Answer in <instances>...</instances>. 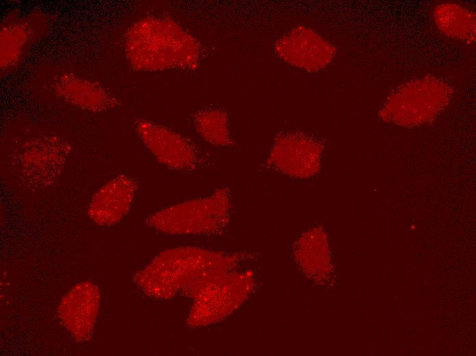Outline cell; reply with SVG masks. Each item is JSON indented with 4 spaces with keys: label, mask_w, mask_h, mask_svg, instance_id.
Wrapping results in <instances>:
<instances>
[{
    "label": "cell",
    "mask_w": 476,
    "mask_h": 356,
    "mask_svg": "<svg viewBox=\"0 0 476 356\" xmlns=\"http://www.w3.org/2000/svg\"><path fill=\"white\" fill-rule=\"evenodd\" d=\"M131 66L137 71L194 70L200 64L202 46L178 24L168 18L146 17L124 35Z\"/></svg>",
    "instance_id": "cell-1"
},
{
    "label": "cell",
    "mask_w": 476,
    "mask_h": 356,
    "mask_svg": "<svg viewBox=\"0 0 476 356\" xmlns=\"http://www.w3.org/2000/svg\"><path fill=\"white\" fill-rule=\"evenodd\" d=\"M453 93L449 84L434 77L411 80L391 93L380 111V116L401 126L427 123L448 105Z\"/></svg>",
    "instance_id": "cell-2"
},
{
    "label": "cell",
    "mask_w": 476,
    "mask_h": 356,
    "mask_svg": "<svg viewBox=\"0 0 476 356\" xmlns=\"http://www.w3.org/2000/svg\"><path fill=\"white\" fill-rule=\"evenodd\" d=\"M228 189L222 187L208 196L168 207L149 216L146 222L169 233H214L226 219L230 204Z\"/></svg>",
    "instance_id": "cell-3"
},
{
    "label": "cell",
    "mask_w": 476,
    "mask_h": 356,
    "mask_svg": "<svg viewBox=\"0 0 476 356\" xmlns=\"http://www.w3.org/2000/svg\"><path fill=\"white\" fill-rule=\"evenodd\" d=\"M133 124L146 147L169 168L195 172L216 166V160L209 150L182 134L144 118H137Z\"/></svg>",
    "instance_id": "cell-4"
},
{
    "label": "cell",
    "mask_w": 476,
    "mask_h": 356,
    "mask_svg": "<svg viewBox=\"0 0 476 356\" xmlns=\"http://www.w3.org/2000/svg\"><path fill=\"white\" fill-rule=\"evenodd\" d=\"M70 151V144L55 136L29 138L12 153L11 168L25 187L44 189L58 178Z\"/></svg>",
    "instance_id": "cell-5"
},
{
    "label": "cell",
    "mask_w": 476,
    "mask_h": 356,
    "mask_svg": "<svg viewBox=\"0 0 476 356\" xmlns=\"http://www.w3.org/2000/svg\"><path fill=\"white\" fill-rule=\"evenodd\" d=\"M276 54L300 69L316 72L334 59L336 48L313 29L302 25L293 28L275 44Z\"/></svg>",
    "instance_id": "cell-6"
},
{
    "label": "cell",
    "mask_w": 476,
    "mask_h": 356,
    "mask_svg": "<svg viewBox=\"0 0 476 356\" xmlns=\"http://www.w3.org/2000/svg\"><path fill=\"white\" fill-rule=\"evenodd\" d=\"M322 149L319 142L306 135H282L276 140L267 162L290 177L307 178L318 172Z\"/></svg>",
    "instance_id": "cell-7"
},
{
    "label": "cell",
    "mask_w": 476,
    "mask_h": 356,
    "mask_svg": "<svg viewBox=\"0 0 476 356\" xmlns=\"http://www.w3.org/2000/svg\"><path fill=\"white\" fill-rule=\"evenodd\" d=\"M100 303V293L90 282L75 285L61 300L58 316L64 326L78 342L92 338Z\"/></svg>",
    "instance_id": "cell-8"
},
{
    "label": "cell",
    "mask_w": 476,
    "mask_h": 356,
    "mask_svg": "<svg viewBox=\"0 0 476 356\" xmlns=\"http://www.w3.org/2000/svg\"><path fill=\"white\" fill-rule=\"evenodd\" d=\"M137 188L131 177L118 175L111 179L93 195L88 209L89 218L103 226L118 222L129 212Z\"/></svg>",
    "instance_id": "cell-9"
},
{
    "label": "cell",
    "mask_w": 476,
    "mask_h": 356,
    "mask_svg": "<svg viewBox=\"0 0 476 356\" xmlns=\"http://www.w3.org/2000/svg\"><path fill=\"white\" fill-rule=\"evenodd\" d=\"M55 94L70 105L100 112L122 105L121 101L98 83L66 72L57 75L53 79Z\"/></svg>",
    "instance_id": "cell-10"
},
{
    "label": "cell",
    "mask_w": 476,
    "mask_h": 356,
    "mask_svg": "<svg viewBox=\"0 0 476 356\" xmlns=\"http://www.w3.org/2000/svg\"><path fill=\"white\" fill-rule=\"evenodd\" d=\"M435 23L441 32L446 36L465 41H475V14L453 3L438 5L434 10Z\"/></svg>",
    "instance_id": "cell-11"
},
{
    "label": "cell",
    "mask_w": 476,
    "mask_h": 356,
    "mask_svg": "<svg viewBox=\"0 0 476 356\" xmlns=\"http://www.w3.org/2000/svg\"><path fill=\"white\" fill-rule=\"evenodd\" d=\"M190 123L196 132L208 143L222 147L235 145L228 128V116L223 110L204 107L190 116Z\"/></svg>",
    "instance_id": "cell-12"
},
{
    "label": "cell",
    "mask_w": 476,
    "mask_h": 356,
    "mask_svg": "<svg viewBox=\"0 0 476 356\" xmlns=\"http://www.w3.org/2000/svg\"><path fill=\"white\" fill-rule=\"evenodd\" d=\"M31 27L26 23H17L5 27L0 33V64L1 68L15 64L20 59L24 46L31 36Z\"/></svg>",
    "instance_id": "cell-13"
}]
</instances>
